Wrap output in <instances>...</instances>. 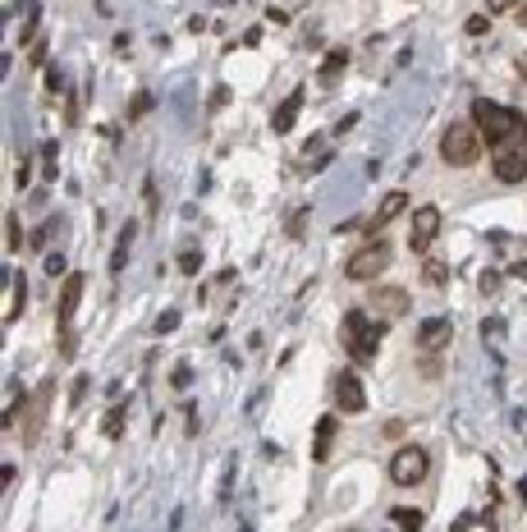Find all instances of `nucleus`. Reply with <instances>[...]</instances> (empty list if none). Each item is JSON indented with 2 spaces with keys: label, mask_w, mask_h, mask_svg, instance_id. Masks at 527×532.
Returning a JSON list of instances; mask_svg holds the SVG:
<instances>
[{
  "label": "nucleus",
  "mask_w": 527,
  "mask_h": 532,
  "mask_svg": "<svg viewBox=\"0 0 527 532\" xmlns=\"http://www.w3.org/2000/svg\"><path fill=\"white\" fill-rule=\"evenodd\" d=\"M463 28H468V37H482V33L491 28V14H472V19L463 23Z\"/></svg>",
  "instance_id": "nucleus-26"
},
{
  "label": "nucleus",
  "mask_w": 527,
  "mask_h": 532,
  "mask_svg": "<svg viewBox=\"0 0 527 532\" xmlns=\"http://www.w3.org/2000/svg\"><path fill=\"white\" fill-rule=\"evenodd\" d=\"M23 294H28V285H23V271L10 276V308H5V322H14V317L23 312Z\"/></svg>",
  "instance_id": "nucleus-17"
},
{
  "label": "nucleus",
  "mask_w": 527,
  "mask_h": 532,
  "mask_svg": "<svg viewBox=\"0 0 527 532\" xmlns=\"http://www.w3.org/2000/svg\"><path fill=\"white\" fill-rule=\"evenodd\" d=\"M381 335H385V322H367L362 308H353V312L345 317V326H339V340H345V349H349L353 363H372Z\"/></svg>",
  "instance_id": "nucleus-3"
},
{
  "label": "nucleus",
  "mask_w": 527,
  "mask_h": 532,
  "mask_svg": "<svg viewBox=\"0 0 527 532\" xmlns=\"http://www.w3.org/2000/svg\"><path fill=\"white\" fill-rule=\"evenodd\" d=\"M427 473H431V455L422 445H399L390 455V482L394 487H422Z\"/></svg>",
  "instance_id": "nucleus-4"
},
{
  "label": "nucleus",
  "mask_w": 527,
  "mask_h": 532,
  "mask_svg": "<svg viewBox=\"0 0 527 532\" xmlns=\"http://www.w3.org/2000/svg\"><path fill=\"white\" fill-rule=\"evenodd\" d=\"M78 299H83V276H78V271H69V276H65V289H60V331H65V335H74L69 326H74Z\"/></svg>",
  "instance_id": "nucleus-9"
},
{
  "label": "nucleus",
  "mask_w": 527,
  "mask_h": 532,
  "mask_svg": "<svg viewBox=\"0 0 527 532\" xmlns=\"http://www.w3.org/2000/svg\"><path fill=\"white\" fill-rule=\"evenodd\" d=\"M440 234V207H417L413 211V230H408V248L413 253H427Z\"/></svg>",
  "instance_id": "nucleus-7"
},
{
  "label": "nucleus",
  "mask_w": 527,
  "mask_h": 532,
  "mask_svg": "<svg viewBox=\"0 0 527 532\" xmlns=\"http://www.w3.org/2000/svg\"><path fill=\"white\" fill-rule=\"evenodd\" d=\"M335 404L345 413H362L367 409V390L358 381V372H339V377H335Z\"/></svg>",
  "instance_id": "nucleus-8"
},
{
  "label": "nucleus",
  "mask_w": 527,
  "mask_h": 532,
  "mask_svg": "<svg viewBox=\"0 0 527 532\" xmlns=\"http://www.w3.org/2000/svg\"><path fill=\"white\" fill-rule=\"evenodd\" d=\"M28 60H33V65H42V60H46V42H42V37L33 42V51H28Z\"/></svg>",
  "instance_id": "nucleus-31"
},
{
  "label": "nucleus",
  "mask_w": 527,
  "mask_h": 532,
  "mask_svg": "<svg viewBox=\"0 0 527 532\" xmlns=\"http://www.w3.org/2000/svg\"><path fill=\"white\" fill-rule=\"evenodd\" d=\"M372 303L385 312V322H390V317H404L408 312V294H404V289H376V294H372Z\"/></svg>",
  "instance_id": "nucleus-13"
},
{
  "label": "nucleus",
  "mask_w": 527,
  "mask_h": 532,
  "mask_svg": "<svg viewBox=\"0 0 527 532\" xmlns=\"http://www.w3.org/2000/svg\"><path fill=\"white\" fill-rule=\"evenodd\" d=\"M156 326H161V335H166V331H174V326H179V312H166V317H161V322H156Z\"/></svg>",
  "instance_id": "nucleus-32"
},
{
  "label": "nucleus",
  "mask_w": 527,
  "mask_h": 532,
  "mask_svg": "<svg viewBox=\"0 0 527 532\" xmlns=\"http://www.w3.org/2000/svg\"><path fill=\"white\" fill-rule=\"evenodd\" d=\"M303 225H307V211H294V221H289V239H298Z\"/></svg>",
  "instance_id": "nucleus-28"
},
{
  "label": "nucleus",
  "mask_w": 527,
  "mask_h": 532,
  "mask_svg": "<svg viewBox=\"0 0 527 532\" xmlns=\"http://www.w3.org/2000/svg\"><path fill=\"white\" fill-rule=\"evenodd\" d=\"M472 124H477V133H482V138H486L491 147L509 143L518 129H527V120L514 111V106L491 101V97H477V101H472Z\"/></svg>",
  "instance_id": "nucleus-1"
},
{
  "label": "nucleus",
  "mask_w": 527,
  "mask_h": 532,
  "mask_svg": "<svg viewBox=\"0 0 527 532\" xmlns=\"http://www.w3.org/2000/svg\"><path fill=\"white\" fill-rule=\"evenodd\" d=\"M179 271H183V276H198V271H202L198 248H183V253H179Z\"/></svg>",
  "instance_id": "nucleus-21"
},
{
  "label": "nucleus",
  "mask_w": 527,
  "mask_h": 532,
  "mask_svg": "<svg viewBox=\"0 0 527 532\" xmlns=\"http://www.w3.org/2000/svg\"><path fill=\"white\" fill-rule=\"evenodd\" d=\"M120 432H124V409L115 404L111 413H105V436H120Z\"/></svg>",
  "instance_id": "nucleus-25"
},
{
  "label": "nucleus",
  "mask_w": 527,
  "mask_h": 532,
  "mask_svg": "<svg viewBox=\"0 0 527 532\" xmlns=\"http://www.w3.org/2000/svg\"><path fill=\"white\" fill-rule=\"evenodd\" d=\"M345 65H349V46H335L330 56L322 60V74H316V83H322V88H335V78L345 74Z\"/></svg>",
  "instance_id": "nucleus-14"
},
{
  "label": "nucleus",
  "mask_w": 527,
  "mask_h": 532,
  "mask_svg": "<svg viewBox=\"0 0 527 532\" xmlns=\"http://www.w3.org/2000/svg\"><path fill=\"white\" fill-rule=\"evenodd\" d=\"M128 248H134V225H128V230L120 234V244H115V257H111V271H115V276L124 271V262H128Z\"/></svg>",
  "instance_id": "nucleus-18"
},
{
  "label": "nucleus",
  "mask_w": 527,
  "mask_h": 532,
  "mask_svg": "<svg viewBox=\"0 0 527 532\" xmlns=\"http://www.w3.org/2000/svg\"><path fill=\"white\" fill-rule=\"evenodd\" d=\"M147 111H151V97H147V92H138V97H134V106H128V124L143 120Z\"/></svg>",
  "instance_id": "nucleus-24"
},
{
  "label": "nucleus",
  "mask_w": 527,
  "mask_h": 532,
  "mask_svg": "<svg viewBox=\"0 0 527 532\" xmlns=\"http://www.w3.org/2000/svg\"><path fill=\"white\" fill-rule=\"evenodd\" d=\"M46 92H50V97H56V92H65V78H60V69H56V65L46 69Z\"/></svg>",
  "instance_id": "nucleus-27"
},
{
  "label": "nucleus",
  "mask_w": 527,
  "mask_h": 532,
  "mask_svg": "<svg viewBox=\"0 0 527 532\" xmlns=\"http://www.w3.org/2000/svg\"><path fill=\"white\" fill-rule=\"evenodd\" d=\"M298 111H303V88H294V92H289V97L275 106L271 129H275V133H289V129H294V120H298Z\"/></svg>",
  "instance_id": "nucleus-12"
},
{
  "label": "nucleus",
  "mask_w": 527,
  "mask_h": 532,
  "mask_svg": "<svg viewBox=\"0 0 527 532\" xmlns=\"http://www.w3.org/2000/svg\"><path fill=\"white\" fill-rule=\"evenodd\" d=\"M5 248H10V253H19V248H23V225H19V216H10V221H5Z\"/></svg>",
  "instance_id": "nucleus-20"
},
{
  "label": "nucleus",
  "mask_w": 527,
  "mask_h": 532,
  "mask_svg": "<svg viewBox=\"0 0 527 532\" xmlns=\"http://www.w3.org/2000/svg\"><path fill=\"white\" fill-rule=\"evenodd\" d=\"M330 436H335V418L326 413L322 422H316V441H312V459H316V464L330 459Z\"/></svg>",
  "instance_id": "nucleus-15"
},
{
  "label": "nucleus",
  "mask_w": 527,
  "mask_h": 532,
  "mask_svg": "<svg viewBox=\"0 0 527 532\" xmlns=\"http://www.w3.org/2000/svg\"><path fill=\"white\" fill-rule=\"evenodd\" d=\"M518 78H523V83H527V60H518Z\"/></svg>",
  "instance_id": "nucleus-34"
},
{
  "label": "nucleus",
  "mask_w": 527,
  "mask_h": 532,
  "mask_svg": "<svg viewBox=\"0 0 527 532\" xmlns=\"http://www.w3.org/2000/svg\"><path fill=\"white\" fill-rule=\"evenodd\" d=\"M404 207H408V193H390V198H385V202L376 207V216H372V221H367L362 230H367V234H372V239H376V234H381V230H385V225H390L394 216H399V211H404Z\"/></svg>",
  "instance_id": "nucleus-11"
},
{
  "label": "nucleus",
  "mask_w": 527,
  "mask_h": 532,
  "mask_svg": "<svg viewBox=\"0 0 527 532\" xmlns=\"http://www.w3.org/2000/svg\"><path fill=\"white\" fill-rule=\"evenodd\" d=\"M28 175H33V166H28V161H19V175H14V184H19V189L28 184Z\"/></svg>",
  "instance_id": "nucleus-33"
},
{
  "label": "nucleus",
  "mask_w": 527,
  "mask_h": 532,
  "mask_svg": "<svg viewBox=\"0 0 527 532\" xmlns=\"http://www.w3.org/2000/svg\"><path fill=\"white\" fill-rule=\"evenodd\" d=\"M514 5H518V0H486L491 14H505V10H514Z\"/></svg>",
  "instance_id": "nucleus-29"
},
{
  "label": "nucleus",
  "mask_w": 527,
  "mask_h": 532,
  "mask_svg": "<svg viewBox=\"0 0 527 532\" xmlns=\"http://www.w3.org/2000/svg\"><path fill=\"white\" fill-rule=\"evenodd\" d=\"M440 156H445V166H459V170L477 166L482 161V133H477V124H472V120H454L450 129L440 133Z\"/></svg>",
  "instance_id": "nucleus-2"
},
{
  "label": "nucleus",
  "mask_w": 527,
  "mask_h": 532,
  "mask_svg": "<svg viewBox=\"0 0 527 532\" xmlns=\"http://www.w3.org/2000/svg\"><path fill=\"white\" fill-rule=\"evenodd\" d=\"M390 519L399 523V532H422V523H427V519H422V510H394Z\"/></svg>",
  "instance_id": "nucleus-19"
},
{
  "label": "nucleus",
  "mask_w": 527,
  "mask_h": 532,
  "mask_svg": "<svg viewBox=\"0 0 527 532\" xmlns=\"http://www.w3.org/2000/svg\"><path fill=\"white\" fill-rule=\"evenodd\" d=\"M56 225H60V221H46V225H42V230H37V234H33V244H37V248H42V244H46V239H50V230H56Z\"/></svg>",
  "instance_id": "nucleus-30"
},
{
  "label": "nucleus",
  "mask_w": 527,
  "mask_h": 532,
  "mask_svg": "<svg viewBox=\"0 0 527 532\" xmlns=\"http://www.w3.org/2000/svg\"><path fill=\"white\" fill-rule=\"evenodd\" d=\"M495 179L500 184H523L527 179V129H518L509 143L495 147Z\"/></svg>",
  "instance_id": "nucleus-5"
},
{
  "label": "nucleus",
  "mask_w": 527,
  "mask_h": 532,
  "mask_svg": "<svg viewBox=\"0 0 527 532\" xmlns=\"http://www.w3.org/2000/svg\"><path fill=\"white\" fill-rule=\"evenodd\" d=\"M390 266V244H381V239H372L367 248H358L353 257H349V266H345V276L349 280H376L381 271Z\"/></svg>",
  "instance_id": "nucleus-6"
},
{
  "label": "nucleus",
  "mask_w": 527,
  "mask_h": 532,
  "mask_svg": "<svg viewBox=\"0 0 527 532\" xmlns=\"http://www.w3.org/2000/svg\"><path fill=\"white\" fill-rule=\"evenodd\" d=\"M42 266H46V276H69V262H65L60 253H46V262H42Z\"/></svg>",
  "instance_id": "nucleus-23"
},
{
  "label": "nucleus",
  "mask_w": 527,
  "mask_h": 532,
  "mask_svg": "<svg viewBox=\"0 0 527 532\" xmlns=\"http://www.w3.org/2000/svg\"><path fill=\"white\" fill-rule=\"evenodd\" d=\"M454 335V326H450V317H431V322H422L417 326V349H445V340Z\"/></svg>",
  "instance_id": "nucleus-10"
},
{
  "label": "nucleus",
  "mask_w": 527,
  "mask_h": 532,
  "mask_svg": "<svg viewBox=\"0 0 527 532\" xmlns=\"http://www.w3.org/2000/svg\"><path fill=\"white\" fill-rule=\"evenodd\" d=\"M46 404H50V386H42L37 395H33V409H28V432H23V436H37L42 432V418H46Z\"/></svg>",
  "instance_id": "nucleus-16"
},
{
  "label": "nucleus",
  "mask_w": 527,
  "mask_h": 532,
  "mask_svg": "<svg viewBox=\"0 0 527 532\" xmlns=\"http://www.w3.org/2000/svg\"><path fill=\"white\" fill-rule=\"evenodd\" d=\"M422 266H427V280H431V285H445V280H450V271H445V262H440V257H427Z\"/></svg>",
  "instance_id": "nucleus-22"
}]
</instances>
